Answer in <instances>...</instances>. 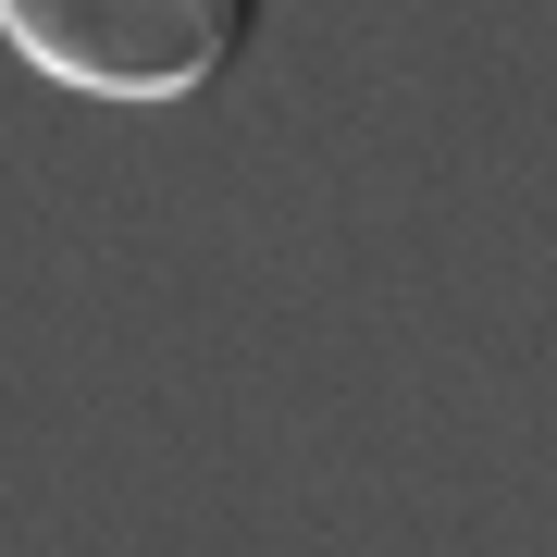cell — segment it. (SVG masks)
<instances>
[{
    "label": "cell",
    "mask_w": 557,
    "mask_h": 557,
    "mask_svg": "<svg viewBox=\"0 0 557 557\" xmlns=\"http://www.w3.org/2000/svg\"><path fill=\"white\" fill-rule=\"evenodd\" d=\"M248 25L260 0H0V38L87 100H199Z\"/></svg>",
    "instance_id": "obj_1"
}]
</instances>
